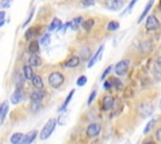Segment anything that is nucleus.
<instances>
[{
    "label": "nucleus",
    "instance_id": "1",
    "mask_svg": "<svg viewBox=\"0 0 161 144\" xmlns=\"http://www.w3.org/2000/svg\"><path fill=\"white\" fill-rule=\"evenodd\" d=\"M65 81V76L62 71H52L49 75H48V84L52 89H59Z\"/></svg>",
    "mask_w": 161,
    "mask_h": 144
},
{
    "label": "nucleus",
    "instance_id": "2",
    "mask_svg": "<svg viewBox=\"0 0 161 144\" xmlns=\"http://www.w3.org/2000/svg\"><path fill=\"white\" fill-rule=\"evenodd\" d=\"M136 111H137L138 116H141V118H148L153 113V104L150 103V101L143 100V101L138 103V105L136 106Z\"/></svg>",
    "mask_w": 161,
    "mask_h": 144
},
{
    "label": "nucleus",
    "instance_id": "3",
    "mask_svg": "<svg viewBox=\"0 0 161 144\" xmlns=\"http://www.w3.org/2000/svg\"><path fill=\"white\" fill-rule=\"evenodd\" d=\"M55 126H57V119H55V118H50V119L45 123V125L43 126V129L40 130V134H39L40 140H47V139L53 134Z\"/></svg>",
    "mask_w": 161,
    "mask_h": 144
},
{
    "label": "nucleus",
    "instance_id": "4",
    "mask_svg": "<svg viewBox=\"0 0 161 144\" xmlns=\"http://www.w3.org/2000/svg\"><path fill=\"white\" fill-rule=\"evenodd\" d=\"M128 68H130V60H128V59H122V60H119L116 65H113L114 73H116V75H118V76H123V75L128 71Z\"/></svg>",
    "mask_w": 161,
    "mask_h": 144
},
{
    "label": "nucleus",
    "instance_id": "5",
    "mask_svg": "<svg viewBox=\"0 0 161 144\" xmlns=\"http://www.w3.org/2000/svg\"><path fill=\"white\" fill-rule=\"evenodd\" d=\"M145 26H146L147 30H151V31H156V30H158V29H160V21H158V19H157V16L153 15V14L147 15Z\"/></svg>",
    "mask_w": 161,
    "mask_h": 144
},
{
    "label": "nucleus",
    "instance_id": "6",
    "mask_svg": "<svg viewBox=\"0 0 161 144\" xmlns=\"http://www.w3.org/2000/svg\"><path fill=\"white\" fill-rule=\"evenodd\" d=\"M101 124L99 123H91L88 126H87V130H86V134L89 139H94L99 135L101 133Z\"/></svg>",
    "mask_w": 161,
    "mask_h": 144
},
{
    "label": "nucleus",
    "instance_id": "7",
    "mask_svg": "<svg viewBox=\"0 0 161 144\" xmlns=\"http://www.w3.org/2000/svg\"><path fill=\"white\" fill-rule=\"evenodd\" d=\"M24 96H25V94H24L23 86H16V89L14 90V93H13L11 96H10V101H11V104H14V105L20 104V103L24 100Z\"/></svg>",
    "mask_w": 161,
    "mask_h": 144
},
{
    "label": "nucleus",
    "instance_id": "8",
    "mask_svg": "<svg viewBox=\"0 0 161 144\" xmlns=\"http://www.w3.org/2000/svg\"><path fill=\"white\" fill-rule=\"evenodd\" d=\"M103 1H104L106 8L109 10H113V11L122 9L126 4V0H103Z\"/></svg>",
    "mask_w": 161,
    "mask_h": 144
},
{
    "label": "nucleus",
    "instance_id": "9",
    "mask_svg": "<svg viewBox=\"0 0 161 144\" xmlns=\"http://www.w3.org/2000/svg\"><path fill=\"white\" fill-rule=\"evenodd\" d=\"M80 58L78 55H70L64 63H63V68H67V69H74L77 66H79L80 64Z\"/></svg>",
    "mask_w": 161,
    "mask_h": 144
},
{
    "label": "nucleus",
    "instance_id": "10",
    "mask_svg": "<svg viewBox=\"0 0 161 144\" xmlns=\"http://www.w3.org/2000/svg\"><path fill=\"white\" fill-rule=\"evenodd\" d=\"M44 96H45V90L44 89H35L30 94V101L31 103H40Z\"/></svg>",
    "mask_w": 161,
    "mask_h": 144
},
{
    "label": "nucleus",
    "instance_id": "11",
    "mask_svg": "<svg viewBox=\"0 0 161 144\" xmlns=\"http://www.w3.org/2000/svg\"><path fill=\"white\" fill-rule=\"evenodd\" d=\"M113 105H114L113 96L109 95V94L103 95V98H102V108H103V110H111L113 108Z\"/></svg>",
    "mask_w": 161,
    "mask_h": 144
},
{
    "label": "nucleus",
    "instance_id": "12",
    "mask_svg": "<svg viewBox=\"0 0 161 144\" xmlns=\"http://www.w3.org/2000/svg\"><path fill=\"white\" fill-rule=\"evenodd\" d=\"M36 136H38V130H36V129H33V130H30L29 133L24 134V136H23L20 144H31V143L35 140Z\"/></svg>",
    "mask_w": 161,
    "mask_h": 144
},
{
    "label": "nucleus",
    "instance_id": "13",
    "mask_svg": "<svg viewBox=\"0 0 161 144\" xmlns=\"http://www.w3.org/2000/svg\"><path fill=\"white\" fill-rule=\"evenodd\" d=\"M39 34H40V26H31V28H29V29L25 31L24 38H25V40H33V39H35V36H38Z\"/></svg>",
    "mask_w": 161,
    "mask_h": 144
},
{
    "label": "nucleus",
    "instance_id": "14",
    "mask_svg": "<svg viewBox=\"0 0 161 144\" xmlns=\"http://www.w3.org/2000/svg\"><path fill=\"white\" fill-rule=\"evenodd\" d=\"M43 64L42 58L38 54H30V56L28 58V65L31 68H40Z\"/></svg>",
    "mask_w": 161,
    "mask_h": 144
},
{
    "label": "nucleus",
    "instance_id": "15",
    "mask_svg": "<svg viewBox=\"0 0 161 144\" xmlns=\"http://www.w3.org/2000/svg\"><path fill=\"white\" fill-rule=\"evenodd\" d=\"M103 49H104V45L102 44V45L98 48V50H97V51L91 56V59L88 60V64H87V66H88V68H92V66L97 63V60L101 58V55H102V53H103Z\"/></svg>",
    "mask_w": 161,
    "mask_h": 144
},
{
    "label": "nucleus",
    "instance_id": "16",
    "mask_svg": "<svg viewBox=\"0 0 161 144\" xmlns=\"http://www.w3.org/2000/svg\"><path fill=\"white\" fill-rule=\"evenodd\" d=\"M31 84L35 89H44V83H43V79L39 74H34L33 78H31Z\"/></svg>",
    "mask_w": 161,
    "mask_h": 144
},
{
    "label": "nucleus",
    "instance_id": "17",
    "mask_svg": "<svg viewBox=\"0 0 161 144\" xmlns=\"http://www.w3.org/2000/svg\"><path fill=\"white\" fill-rule=\"evenodd\" d=\"M153 3H155V0H148L147 1V4L145 5V9H143V11L141 13V15L138 16V19H137V23L140 24L146 16H147V14H148V11H150V9L152 8V5H153Z\"/></svg>",
    "mask_w": 161,
    "mask_h": 144
},
{
    "label": "nucleus",
    "instance_id": "18",
    "mask_svg": "<svg viewBox=\"0 0 161 144\" xmlns=\"http://www.w3.org/2000/svg\"><path fill=\"white\" fill-rule=\"evenodd\" d=\"M74 89H72L70 91H69V94L67 95V98H65V100L63 101V104L59 106V109H58V113H63L65 109H67V106H68V104L70 103V100H72V98H73V95H74Z\"/></svg>",
    "mask_w": 161,
    "mask_h": 144
},
{
    "label": "nucleus",
    "instance_id": "19",
    "mask_svg": "<svg viewBox=\"0 0 161 144\" xmlns=\"http://www.w3.org/2000/svg\"><path fill=\"white\" fill-rule=\"evenodd\" d=\"M62 26H63L62 21H60V20L58 19V18H54V19L52 20L50 25L48 26V30H49V31H54V30H60V29H62Z\"/></svg>",
    "mask_w": 161,
    "mask_h": 144
},
{
    "label": "nucleus",
    "instance_id": "20",
    "mask_svg": "<svg viewBox=\"0 0 161 144\" xmlns=\"http://www.w3.org/2000/svg\"><path fill=\"white\" fill-rule=\"evenodd\" d=\"M80 56H82V59L83 60H87V59H89L91 56H92V46H82L80 48ZM80 59V60H82Z\"/></svg>",
    "mask_w": 161,
    "mask_h": 144
},
{
    "label": "nucleus",
    "instance_id": "21",
    "mask_svg": "<svg viewBox=\"0 0 161 144\" xmlns=\"http://www.w3.org/2000/svg\"><path fill=\"white\" fill-rule=\"evenodd\" d=\"M33 75H34L33 68H31V66H29L28 64H26V65H24V66H23V76H24V79H25V80H31Z\"/></svg>",
    "mask_w": 161,
    "mask_h": 144
},
{
    "label": "nucleus",
    "instance_id": "22",
    "mask_svg": "<svg viewBox=\"0 0 161 144\" xmlns=\"http://www.w3.org/2000/svg\"><path fill=\"white\" fill-rule=\"evenodd\" d=\"M28 50H29L30 54H38L39 53V41L35 40V39L30 40L29 46H28Z\"/></svg>",
    "mask_w": 161,
    "mask_h": 144
},
{
    "label": "nucleus",
    "instance_id": "23",
    "mask_svg": "<svg viewBox=\"0 0 161 144\" xmlns=\"http://www.w3.org/2000/svg\"><path fill=\"white\" fill-rule=\"evenodd\" d=\"M93 26H94V19H93V18H89V19H87V20H84V21L82 23V28H83V30L87 31V33H89V31L93 29Z\"/></svg>",
    "mask_w": 161,
    "mask_h": 144
},
{
    "label": "nucleus",
    "instance_id": "24",
    "mask_svg": "<svg viewBox=\"0 0 161 144\" xmlns=\"http://www.w3.org/2000/svg\"><path fill=\"white\" fill-rule=\"evenodd\" d=\"M82 23H83V18L82 16H77V18H74L72 21H70V26H72V30H78L79 28H80V25H82Z\"/></svg>",
    "mask_w": 161,
    "mask_h": 144
},
{
    "label": "nucleus",
    "instance_id": "25",
    "mask_svg": "<svg viewBox=\"0 0 161 144\" xmlns=\"http://www.w3.org/2000/svg\"><path fill=\"white\" fill-rule=\"evenodd\" d=\"M23 136H24L23 133H14V134L10 136V143H11V144H20Z\"/></svg>",
    "mask_w": 161,
    "mask_h": 144
},
{
    "label": "nucleus",
    "instance_id": "26",
    "mask_svg": "<svg viewBox=\"0 0 161 144\" xmlns=\"http://www.w3.org/2000/svg\"><path fill=\"white\" fill-rule=\"evenodd\" d=\"M107 28V30L108 31H114V30H117L118 28H119V23L118 21H116V20H111V21H108L107 23V25H106Z\"/></svg>",
    "mask_w": 161,
    "mask_h": 144
},
{
    "label": "nucleus",
    "instance_id": "27",
    "mask_svg": "<svg viewBox=\"0 0 161 144\" xmlns=\"http://www.w3.org/2000/svg\"><path fill=\"white\" fill-rule=\"evenodd\" d=\"M8 110H9V105H8V103L5 101V103H4V106H3V110H1V113H0V125L4 123L5 116H6V114H8Z\"/></svg>",
    "mask_w": 161,
    "mask_h": 144
},
{
    "label": "nucleus",
    "instance_id": "28",
    "mask_svg": "<svg viewBox=\"0 0 161 144\" xmlns=\"http://www.w3.org/2000/svg\"><path fill=\"white\" fill-rule=\"evenodd\" d=\"M155 124H156V120L155 119H151L148 123H147V125H146V128L143 129V134L146 135V134H148L150 131H151V129L155 126Z\"/></svg>",
    "mask_w": 161,
    "mask_h": 144
},
{
    "label": "nucleus",
    "instance_id": "29",
    "mask_svg": "<svg viewBox=\"0 0 161 144\" xmlns=\"http://www.w3.org/2000/svg\"><path fill=\"white\" fill-rule=\"evenodd\" d=\"M49 43H50V34H44L43 36H42V39H40V44L43 45V46H47V45H49Z\"/></svg>",
    "mask_w": 161,
    "mask_h": 144
},
{
    "label": "nucleus",
    "instance_id": "30",
    "mask_svg": "<svg viewBox=\"0 0 161 144\" xmlns=\"http://www.w3.org/2000/svg\"><path fill=\"white\" fill-rule=\"evenodd\" d=\"M97 96V89L94 88L93 90H92V93L89 94V96H88V99H87V105L89 106L92 103H93V100H94V98Z\"/></svg>",
    "mask_w": 161,
    "mask_h": 144
},
{
    "label": "nucleus",
    "instance_id": "31",
    "mask_svg": "<svg viewBox=\"0 0 161 144\" xmlns=\"http://www.w3.org/2000/svg\"><path fill=\"white\" fill-rule=\"evenodd\" d=\"M108 80L111 81L112 86H116V88H118V89H121V88H122V83L119 81V79H117V78H109Z\"/></svg>",
    "mask_w": 161,
    "mask_h": 144
},
{
    "label": "nucleus",
    "instance_id": "32",
    "mask_svg": "<svg viewBox=\"0 0 161 144\" xmlns=\"http://www.w3.org/2000/svg\"><path fill=\"white\" fill-rule=\"evenodd\" d=\"M153 138H155V140H157L158 143H161V125H160V126H157V128L155 129Z\"/></svg>",
    "mask_w": 161,
    "mask_h": 144
},
{
    "label": "nucleus",
    "instance_id": "33",
    "mask_svg": "<svg viewBox=\"0 0 161 144\" xmlns=\"http://www.w3.org/2000/svg\"><path fill=\"white\" fill-rule=\"evenodd\" d=\"M112 70H113V65H109V66H108V68L102 73V75H101V80H104V79L111 74V71H112Z\"/></svg>",
    "mask_w": 161,
    "mask_h": 144
},
{
    "label": "nucleus",
    "instance_id": "34",
    "mask_svg": "<svg viewBox=\"0 0 161 144\" xmlns=\"http://www.w3.org/2000/svg\"><path fill=\"white\" fill-rule=\"evenodd\" d=\"M87 84V76L86 75H80L78 79H77V85L78 86H84Z\"/></svg>",
    "mask_w": 161,
    "mask_h": 144
},
{
    "label": "nucleus",
    "instance_id": "35",
    "mask_svg": "<svg viewBox=\"0 0 161 144\" xmlns=\"http://www.w3.org/2000/svg\"><path fill=\"white\" fill-rule=\"evenodd\" d=\"M13 0H0V9H8L11 6Z\"/></svg>",
    "mask_w": 161,
    "mask_h": 144
},
{
    "label": "nucleus",
    "instance_id": "36",
    "mask_svg": "<svg viewBox=\"0 0 161 144\" xmlns=\"http://www.w3.org/2000/svg\"><path fill=\"white\" fill-rule=\"evenodd\" d=\"M80 4L84 6V8H89V6H93L94 5V0H79Z\"/></svg>",
    "mask_w": 161,
    "mask_h": 144
},
{
    "label": "nucleus",
    "instance_id": "37",
    "mask_svg": "<svg viewBox=\"0 0 161 144\" xmlns=\"http://www.w3.org/2000/svg\"><path fill=\"white\" fill-rule=\"evenodd\" d=\"M65 120H67V114L64 113V114H62V115H59V118H58V120H57V123H59L60 125H64V124H65Z\"/></svg>",
    "mask_w": 161,
    "mask_h": 144
},
{
    "label": "nucleus",
    "instance_id": "38",
    "mask_svg": "<svg viewBox=\"0 0 161 144\" xmlns=\"http://www.w3.org/2000/svg\"><path fill=\"white\" fill-rule=\"evenodd\" d=\"M33 15H34V9H33V10L30 11V14H29V16H28V19H26V20H25V21L23 23V28H25V26H26V25H28V24L30 23V20H31V18H33Z\"/></svg>",
    "mask_w": 161,
    "mask_h": 144
},
{
    "label": "nucleus",
    "instance_id": "39",
    "mask_svg": "<svg viewBox=\"0 0 161 144\" xmlns=\"http://www.w3.org/2000/svg\"><path fill=\"white\" fill-rule=\"evenodd\" d=\"M5 16H6V14H5V11H3V10H0V28L5 24Z\"/></svg>",
    "mask_w": 161,
    "mask_h": 144
},
{
    "label": "nucleus",
    "instance_id": "40",
    "mask_svg": "<svg viewBox=\"0 0 161 144\" xmlns=\"http://www.w3.org/2000/svg\"><path fill=\"white\" fill-rule=\"evenodd\" d=\"M103 88H104L106 90H109V89L112 88L111 81H109V80H103Z\"/></svg>",
    "mask_w": 161,
    "mask_h": 144
},
{
    "label": "nucleus",
    "instance_id": "41",
    "mask_svg": "<svg viewBox=\"0 0 161 144\" xmlns=\"http://www.w3.org/2000/svg\"><path fill=\"white\" fill-rule=\"evenodd\" d=\"M137 3V0H131V3L128 4V6H127V9H126V11L125 13H127V11H131L132 10V8H133V5Z\"/></svg>",
    "mask_w": 161,
    "mask_h": 144
},
{
    "label": "nucleus",
    "instance_id": "42",
    "mask_svg": "<svg viewBox=\"0 0 161 144\" xmlns=\"http://www.w3.org/2000/svg\"><path fill=\"white\" fill-rule=\"evenodd\" d=\"M156 66H157V69L158 70H161V55H158L157 58H156Z\"/></svg>",
    "mask_w": 161,
    "mask_h": 144
},
{
    "label": "nucleus",
    "instance_id": "43",
    "mask_svg": "<svg viewBox=\"0 0 161 144\" xmlns=\"http://www.w3.org/2000/svg\"><path fill=\"white\" fill-rule=\"evenodd\" d=\"M91 144H104V143H103L102 140H99V139H94V140H93Z\"/></svg>",
    "mask_w": 161,
    "mask_h": 144
},
{
    "label": "nucleus",
    "instance_id": "44",
    "mask_svg": "<svg viewBox=\"0 0 161 144\" xmlns=\"http://www.w3.org/2000/svg\"><path fill=\"white\" fill-rule=\"evenodd\" d=\"M142 144H156V143H155L152 139H147V140H145Z\"/></svg>",
    "mask_w": 161,
    "mask_h": 144
},
{
    "label": "nucleus",
    "instance_id": "45",
    "mask_svg": "<svg viewBox=\"0 0 161 144\" xmlns=\"http://www.w3.org/2000/svg\"><path fill=\"white\" fill-rule=\"evenodd\" d=\"M4 103H5V101H4ZM4 103H1V104H0V113H1V110H3V106H4Z\"/></svg>",
    "mask_w": 161,
    "mask_h": 144
},
{
    "label": "nucleus",
    "instance_id": "46",
    "mask_svg": "<svg viewBox=\"0 0 161 144\" xmlns=\"http://www.w3.org/2000/svg\"><path fill=\"white\" fill-rule=\"evenodd\" d=\"M160 108H161V99H160Z\"/></svg>",
    "mask_w": 161,
    "mask_h": 144
}]
</instances>
